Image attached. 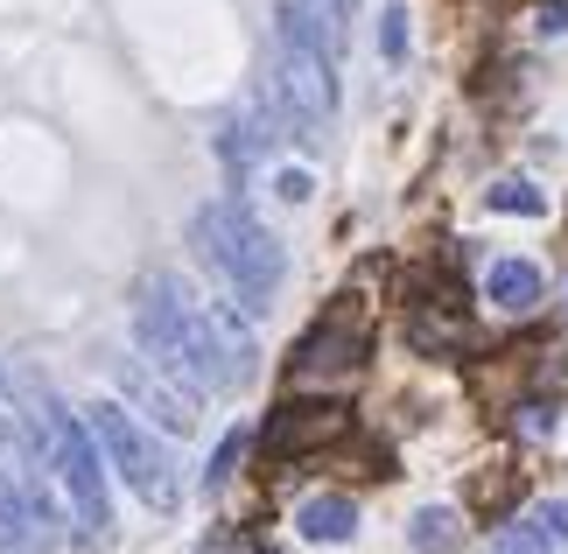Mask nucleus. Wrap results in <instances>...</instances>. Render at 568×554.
I'll list each match as a JSON object with an SVG mask.
<instances>
[{
	"mask_svg": "<svg viewBox=\"0 0 568 554\" xmlns=\"http://www.w3.org/2000/svg\"><path fill=\"white\" fill-rule=\"evenodd\" d=\"M246 450H253V435H246V429H232L225 442H217V456L204 463V492H225V484H232V471L246 463Z\"/></svg>",
	"mask_w": 568,
	"mask_h": 554,
	"instance_id": "nucleus-16",
	"label": "nucleus"
},
{
	"mask_svg": "<svg viewBox=\"0 0 568 554\" xmlns=\"http://www.w3.org/2000/svg\"><path fill=\"white\" fill-rule=\"evenodd\" d=\"M36 429H42V463L57 471L78 526L84 534H105V526H113V492H105V456H99L92 429H84L71 407H57V401L36 407Z\"/></svg>",
	"mask_w": 568,
	"mask_h": 554,
	"instance_id": "nucleus-4",
	"label": "nucleus"
},
{
	"mask_svg": "<svg viewBox=\"0 0 568 554\" xmlns=\"http://www.w3.org/2000/svg\"><path fill=\"white\" fill-rule=\"evenodd\" d=\"M84 429H92L105 471H113L141 505H155V513H176V505H183V484H176V463H169V450H162V442L148 435L120 401H99Z\"/></svg>",
	"mask_w": 568,
	"mask_h": 554,
	"instance_id": "nucleus-5",
	"label": "nucleus"
},
{
	"mask_svg": "<svg viewBox=\"0 0 568 554\" xmlns=\"http://www.w3.org/2000/svg\"><path fill=\"white\" fill-rule=\"evenodd\" d=\"M485 204H491V211H506V218H540V211H548V197H540L527 175H506V183H491V190H485Z\"/></svg>",
	"mask_w": 568,
	"mask_h": 554,
	"instance_id": "nucleus-15",
	"label": "nucleus"
},
{
	"mask_svg": "<svg viewBox=\"0 0 568 554\" xmlns=\"http://www.w3.org/2000/svg\"><path fill=\"white\" fill-rule=\"evenodd\" d=\"M281 99H288V113L302 127V141L323 134V120L337 113V42L310 21L302 0H281L274 8V71Z\"/></svg>",
	"mask_w": 568,
	"mask_h": 554,
	"instance_id": "nucleus-3",
	"label": "nucleus"
},
{
	"mask_svg": "<svg viewBox=\"0 0 568 554\" xmlns=\"http://www.w3.org/2000/svg\"><path fill=\"white\" fill-rule=\"evenodd\" d=\"M365 351H373V330L352 302H337L323 323H310V338L295 344L288 359V386H344L365 372Z\"/></svg>",
	"mask_w": 568,
	"mask_h": 554,
	"instance_id": "nucleus-6",
	"label": "nucleus"
},
{
	"mask_svg": "<svg viewBox=\"0 0 568 554\" xmlns=\"http://www.w3.org/2000/svg\"><path fill=\"white\" fill-rule=\"evenodd\" d=\"M534 29H540V36H568V0H540Z\"/></svg>",
	"mask_w": 568,
	"mask_h": 554,
	"instance_id": "nucleus-23",
	"label": "nucleus"
},
{
	"mask_svg": "<svg viewBox=\"0 0 568 554\" xmlns=\"http://www.w3.org/2000/svg\"><path fill=\"white\" fill-rule=\"evenodd\" d=\"M302 8H310V21H316V29H323V36H331L337 50H344V29H352L358 0H302Z\"/></svg>",
	"mask_w": 568,
	"mask_h": 554,
	"instance_id": "nucleus-17",
	"label": "nucleus"
},
{
	"mask_svg": "<svg viewBox=\"0 0 568 554\" xmlns=\"http://www.w3.org/2000/svg\"><path fill=\"white\" fill-rule=\"evenodd\" d=\"M204 554H246V541H239L232 526H225V534H211V541H204Z\"/></svg>",
	"mask_w": 568,
	"mask_h": 554,
	"instance_id": "nucleus-24",
	"label": "nucleus"
},
{
	"mask_svg": "<svg viewBox=\"0 0 568 554\" xmlns=\"http://www.w3.org/2000/svg\"><path fill=\"white\" fill-rule=\"evenodd\" d=\"M407 541H414V554H456L464 547V513L456 505H422L407 520Z\"/></svg>",
	"mask_w": 568,
	"mask_h": 554,
	"instance_id": "nucleus-14",
	"label": "nucleus"
},
{
	"mask_svg": "<svg viewBox=\"0 0 568 554\" xmlns=\"http://www.w3.org/2000/svg\"><path fill=\"white\" fill-rule=\"evenodd\" d=\"M407 338H414V351H428V359H456V351L470 344V323H464V309L449 295H435V302H422L407 316Z\"/></svg>",
	"mask_w": 568,
	"mask_h": 554,
	"instance_id": "nucleus-10",
	"label": "nucleus"
},
{
	"mask_svg": "<svg viewBox=\"0 0 568 554\" xmlns=\"http://www.w3.org/2000/svg\"><path fill=\"white\" fill-rule=\"evenodd\" d=\"M267 148H274L267 120H225V127H217V162H225L232 183H246V175L267 162Z\"/></svg>",
	"mask_w": 568,
	"mask_h": 554,
	"instance_id": "nucleus-13",
	"label": "nucleus"
},
{
	"mask_svg": "<svg viewBox=\"0 0 568 554\" xmlns=\"http://www.w3.org/2000/svg\"><path fill=\"white\" fill-rule=\"evenodd\" d=\"M379 57L386 63H407V8H400V0L379 8Z\"/></svg>",
	"mask_w": 568,
	"mask_h": 554,
	"instance_id": "nucleus-18",
	"label": "nucleus"
},
{
	"mask_svg": "<svg viewBox=\"0 0 568 554\" xmlns=\"http://www.w3.org/2000/svg\"><path fill=\"white\" fill-rule=\"evenodd\" d=\"M260 554H274V547H260Z\"/></svg>",
	"mask_w": 568,
	"mask_h": 554,
	"instance_id": "nucleus-25",
	"label": "nucleus"
},
{
	"mask_svg": "<svg viewBox=\"0 0 568 554\" xmlns=\"http://www.w3.org/2000/svg\"><path fill=\"white\" fill-rule=\"evenodd\" d=\"M555 421H561V414H555V401H519L513 429L527 435V442H548V435H555Z\"/></svg>",
	"mask_w": 568,
	"mask_h": 554,
	"instance_id": "nucleus-21",
	"label": "nucleus"
},
{
	"mask_svg": "<svg viewBox=\"0 0 568 554\" xmlns=\"http://www.w3.org/2000/svg\"><path fill=\"white\" fill-rule=\"evenodd\" d=\"M295 534L316 541V547H344V541H358V505L344 492H316V498L295 505Z\"/></svg>",
	"mask_w": 568,
	"mask_h": 554,
	"instance_id": "nucleus-11",
	"label": "nucleus"
},
{
	"mask_svg": "<svg viewBox=\"0 0 568 554\" xmlns=\"http://www.w3.org/2000/svg\"><path fill=\"white\" fill-rule=\"evenodd\" d=\"M120 393H126V401H134L148 421H162L169 435H190V429H196V393L176 386V380H169V372H155V365L120 359Z\"/></svg>",
	"mask_w": 568,
	"mask_h": 554,
	"instance_id": "nucleus-9",
	"label": "nucleus"
},
{
	"mask_svg": "<svg viewBox=\"0 0 568 554\" xmlns=\"http://www.w3.org/2000/svg\"><path fill=\"white\" fill-rule=\"evenodd\" d=\"M190 246L196 260L225 281L232 302H246L253 316L260 309H274L281 281H288V253H281V239L260 225V218L239 204V197H217V204H196L190 218Z\"/></svg>",
	"mask_w": 568,
	"mask_h": 554,
	"instance_id": "nucleus-2",
	"label": "nucleus"
},
{
	"mask_svg": "<svg viewBox=\"0 0 568 554\" xmlns=\"http://www.w3.org/2000/svg\"><path fill=\"white\" fill-rule=\"evenodd\" d=\"M485 554H555V547L540 541L527 520H513V526H498V534H491V547H485Z\"/></svg>",
	"mask_w": 568,
	"mask_h": 554,
	"instance_id": "nucleus-20",
	"label": "nucleus"
},
{
	"mask_svg": "<svg viewBox=\"0 0 568 554\" xmlns=\"http://www.w3.org/2000/svg\"><path fill=\"white\" fill-rule=\"evenodd\" d=\"M141 359L190 393H232L260 372V344L232 302H196L176 274H148L134 295Z\"/></svg>",
	"mask_w": 568,
	"mask_h": 554,
	"instance_id": "nucleus-1",
	"label": "nucleus"
},
{
	"mask_svg": "<svg viewBox=\"0 0 568 554\" xmlns=\"http://www.w3.org/2000/svg\"><path fill=\"white\" fill-rule=\"evenodd\" d=\"M344 435H352V407H337V401H288V407H274L267 429H260V450H267L274 463H302V456L337 450Z\"/></svg>",
	"mask_w": 568,
	"mask_h": 554,
	"instance_id": "nucleus-8",
	"label": "nucleus"
},
{
	"mask_svg": "<svg viewBox=\"0 0 568 554\" xmlns=\"http://www.w3.org/2000/svg\"><path fill=\"white\" fill-rule=\"evenodd\" d=\"M274 190H281V204H310V190H316V183H310V169H281V175H274Z\"/></svg>",
	"mask_w": 568,
	"mask_h": 554,
	"instance_id": "nucleus-22",
	"label": "nucleus"
},
{
	"mask_svg": "<svg viewBox=\"0 0 568 554\" xmlns=\"http://www.w3.org/2000/svg\"><path fill=\"white\" fill-rule=\"evenodd\" d=\"M527 526H534L548 547H561V541H568V498H540L534 513H527Z\"/></svg>",
	"mask_w": 568,
	"mask_h": 554,
	"instance_id": "nucleus-19",
	"label": "nucleus"
},
{
	"mask_svg": "<svg viewBox=\"0 0 568 554\" xmlns=\"http://www.w3.org/2000/svg\"><path fill=\"white\" fill-rule=\"evenodd\" d=\"M63 534H71V520H63V505L50 498V484L36 471H21V463H8V471H0V554L63 547Z\"/></svg>",
	"mask_w": 568,
	"mask_h": 554,
	"instance_id": "nucleus-7",
	"label": "nucleus"
},
{
	"mask_svg": "<svg viewBox=\"0 0 568 554\" xmlns=\"http://www.w3.org/2000/svg\"><path fill=\"white\" fill-rule=\"evenodd\" d=\"M485 295H491V309H506V316H527V309H540L548 281H540L534 260H491V268H485Z\"/></svg>",
	"mask_w": 568,
	"mask_h": 554,
	"instance_id": "nucleus-12",
	"label": "nucleus"
}]
</instances>
